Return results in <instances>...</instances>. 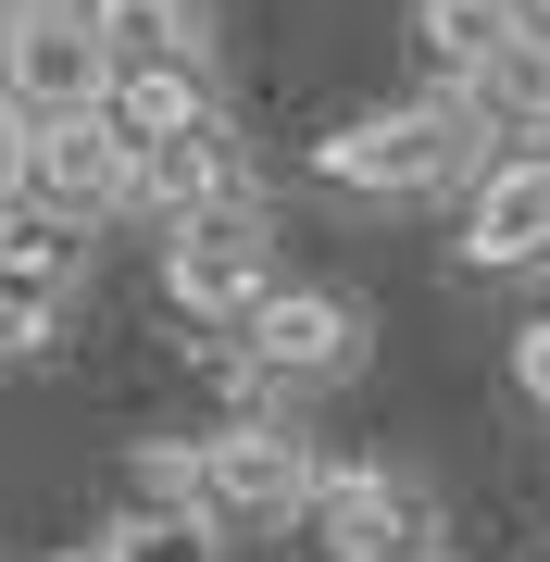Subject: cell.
<instances>
[{
    "label": "cell",
    "mask_w": 550,
    "mask_h": 562,
    "mask_svg": "<svg viewBox=\"0 0 550 562\" xmlns=\"http://www.w3.org/2000/svg\"><path fill=\"white\" fill-rule=\"evenodd\" d=\"M526 25H538V38H550V0H526Z\"/></svg>",
    "instance_id": "44dd1931"
},
{
    "label": "cell",
    "mask_w": 550,
    "mask_h": 562,
    "mask_svg": "<svg viewBox=\"0 0 550 562\" xmlns=\"http://www.w3.org/2000/svg\"><path fill=\"white\" fill-rule=\"evenodd\" d=\"M50 350V301H0V362H38Z\"/></svg>",
    "instance_id": "ac0fdd59"
},
{
    "label": "cell",
    "mask_w": 550,
    "mask_h": 562,
    "mask_svg": "<svg viewBox=\"0 0 550 562\" xmlns=\"http://www.w3.org/2000/svg\"><path fill=\"white\" fill-rule=\"evenodd\" d=\"M164 301L201 313V325H250V313L276 301V262H263V238H250V213L164 238Z\"/></svg>",
    "instance_id": "5b68a950"
},
{
    "label": "cell",
    "mask_w": 550,
    "mask_h": 562,
    "mask_svg": "<svg viewBox=\"0 0 550 562\" xmlns=\"http://www.w3.org/2000/svg\"><path fill=\"white\" fill-rule=\"evenodd\" d=\"M413 38H426L463 88H489L501 63L538 38V25H526V0H413Z\"/></svg>",
    "instance_id": "8fae6325"
},
{
    "label": "cell",
    "mask_w": 550,
    "mask_h": 562,
    "mask_svg": "<svg viewBox=\"0 0 550 562\" xmlns=\"http://www.w3.org/2000/svg\"><path fill=\"white\" fill-rule=\"evenodd\" d=\"M50 562H113V538H76V550H50Z\"/></svg>",
    "instance_id": "ffe728a7"
},
{
    "label": "cell",
    "mask_w": 550,
    "mask_h": 562,
    "mask_svg": "<svg viewBox=\"0 0 550 562\" xmlns=\"http://www.w3.org/2000/svg\"><path fill=\"white\" fill-rule=\"evenodd\" d=\"M113 76L125 63L101 50V25H88V0H63V13H38L25 38H0V88H13L38 125H63V113H101L113 101Z\"/></svg>",
    "instance_id": "3957f363"
},
{
    "label": "cell",
    "mask_w": 550,
    "mask_h": 562,
    "mask_svg": "<svg viewBox=\"0 0 550 562\" xmlns=\"http://www.w3.org/2000/svg\"><path fill=\"white\" fill-rule=\"evenodd\" d=\"M38 13H63V0H0V38H25Z\"/></svg>",
    "instance_id": "d6986e66"
},
{
    "label": "cell",
    "mask_w": 550,
    "mask_h": 562,
    "mask_svg": "<svg viewBox=\"0 0 550 562\" xmlns=\"http://www.w3.org/2000/svg\"><path fill=\"white\" fill-rule=\"evenodd\" d=\"M513 401L550 413V313H538V325H513Z\"/></svg>",
    "instance_id": "e0dca14e"
},
{
    "label": "cell",
    "mask_w": 550,
    "mask_h": 562,
    "mask_svg": "<svg viewBox=\"0 0 550 562\" xmlns=\"http://www.w3.org/2000/svg\"><path fill=\"white\" fill-rule=\"evenodd\" d=\"M113 562H225V525L213 513H125Z\"/></svg>",
    "instance_id": "9a60e30c"
},
{
    "label": "cell",
    "mask_w": 550,
    "mask_h": 562,
    "mask_svg": "<svg viewBox=\"0 0 550 562\" xmlns=\"http://www.w3.org/2000/svg\"><path fill=\"white\" fill-rule=\"evenodd\" d=\"M463 113H475V125L501 113L513 138H538V150H550V38H526V50H513L489 88H463Z\"/></svg>",
    "instance_id": "5bb4252c"
},
{
    "label": "cell",
    "mask_w": 550,
    "mask_h": 562,
    "mask_svg": "<svg viewBox=\"0 0 550 562\" xmlns=\"http://www.w3.org/2000/svg\"><path fill=\"white\" fill-rule=\"evenodd\" d=\"M313 176L350 188V201H413V188H450V176H489L475 162V113L463 101H401V113H350L338 138H313Z\"/></svg>",
    "instance_id": "6da1fadb"
},
{
    "label": "cell",
    "mask_w": 550,
    "mask_h": 562,
    "mask_svg": "<svg viewBox=\"0 0 550 562\" xmlns=\"http://www.w3.org/2000/svg\"><path fill=\"white\" fill-rule=\"evenodd\" d=\"M101 125H113L125 150L225 138V125H213V88H201V63H125V76H113V101H101Z\"/></svg>",
    "instance_id": "9c48e42d"
},
{
    "label": "cell",
    "mask_w": 550,
    "mask_h": 562,
    "mask_svg": "<svg viewBox=\"0 0 550 562\" xmlns=\"http://www.w3.org/2000/svg\"><path fill=\"white\" fill-rule=\"evenodd\" d=\"M76 225H63V213H38V201H25V213H0V301H63V288H76Z\"/></svg>",
    "instance_id": "7c38bea8"
},
{
    "label": "cell",
    "mask_w": 550,
    "mask_h": 562,
    "mask_svg": "<svg viewBox=\"0 0 550 562\" xmlns=\"http://www.w3.org/2000/svg\"><path fill=\"white\" fill-rule=\"evenodd\" d=\"M238 350H250V375H276V387H326V375L363 362V313H350L338 288H276V301L238 325Z\"/></svg>",
    "instance_id": "277c9868"
},
{
    "label": "cell",
    "mask_w": 550,
    "mask_h": 562,
    "mask_svg": "<svg viewBox=\"0 0 550 562\" xmlns=\"http://www.w3.org/2000/svg\"><path fill=\"white\" fill-rule=\"evenodd\" d=\"M138 213H164L176 238L188 225H225L238 213V162H225V138H176V150H138V188H125Z\"/></svg>",
    "instance_id": "30bf717a"
},
{
    "label": "cell",
    "mask_w": 550,
    "mask_h": 562,
    "mask_svg": "<svg viewBox=\"0 0 550 562\" xmlns=\"http://www.w3.org/2000/svg\"><path fill=\"white\" fill-rule=\"evenodd\" d=\"M125 188H138V150H125L101 113H63V125H38V162H25V201H38V213L88 225V213H113Z\"/></svg>",
    "instance_id": "ba28073f"
},
{
    "label": "cell",
    "mask_w": 550,
    "mask_h": 562,
    "mask_svg": "<svg viewBox=\"0 0 550 562\" xmlns=\"http://www.w3.org/2000/svg\"><path fill=\"white\" fill-rule=\"evenodd\" d=\"M301 538L326 550V562H426V513H413L375 462H326V487H313Z\"/></svg>",
    "instance_id": "8992f818"
},
{
    "label": "cell",
    "mask_w": 550,
    "mask_h": 562,
    "mask_svg": "<svg viewBox=\"0 0 550 562\" xmlns=\"http://www.w3.org/2000/svg\"><path fill=\"white\" fill-rule=\"evenodd\" d=\"M313 487H326V462L288 438V425H225V438H201V513L213 525H288V513H313Z\"/></svg>",
    "instance_id": "7a4b0ae2"
},
{
    "label": "cell",
    "mask_w": 550,
    "mask_h": 562,
    "mask_svg": "<svg viewBox=\"0 0 550 562\" xmlns=\"http://www.w3.org/2000/svg\"><path fill=\"white\" fill-rule=\"evenodd\" d=\"M113 63H201V13L188 0H88Z\"/></svg>",
    "instance_id": "4fadbf2b"
},
{
    "label": "cell",
    "mask_w": 550,
    "mask_h": 562,
    "mask_svg": "<svg viewBox=\"0 0 550 562\" xmlns=\"http://www.w3.org/2000/svg\"><path fill=\"white\" fill-rule=\"evenodd\" d=\"M463 262L475 276H526L550 262V150H513L463 188Z\"/></svg>",
    "instance_id": "52a82bcc"
},
{
    "label": "cell",
    "mask_w": 550,
    "mask_h": 562,
    "mask_svg": "<svg viewBox=\"0 0 550 562\" xmlns=\"http://www.w3.org/2000/svg\"><path fill=\"white\" fill-rule=\"evenodd\" d=\"M25 162H38V113H25L13 88H0V213L25 201Z\"/></svg>",
    "instance_id": "2e32d148"
}]
</instances>
